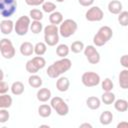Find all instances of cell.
<instances>
[{"label":"cell","mask_w":128,"mask_h":128,"mask_svg":"<svg viewBox=\"0 0 128 128\" xmlns=\"http://www.w3.org/2000/svg\"><path fill=\"white\" fill-rule=\"evenodd\" d=\"M120 64L124 68L128 69V54H124L120 57Z\"/></svg>","instance_id":"cell-41"},{"label":"cell","mask_w":128,"mask_h":128,"mask_svg":"<svg viewBox=\"0 0 128 128\" xmlns=\"http://www.w3.org/2000/svg\"><path fill=\"white\" fill-rule=\"evenodd\" d=\"M113 36V31H112V28L107 26V25H104L102 27L99 28V30L97 31V33L94 35L93 37V43L95 46L97 47H101V46H104Z\"/></svg>","instance_id":"cell-2"},{"label":"cell","mask_w":128,"mask_h":128,"mask_svg":"<svg viewBox=\"0 0 128 128\" xmlns=\"http://www.w3.org/2000/svg\"><path fill=\"white\" fill-rule=\"evenodd\" d=\"M117 128H128V122L127 121H121L117 124Z\"/></svg>","instance_id":"cell-43"},{"label":"cell","mask_w":128,"mask_h":128,"mask_svg":"<svg viewBox=\"0 0 128 128\" xmlns=\"http://www.w3.org/2000/svg\"><path fill=\"white\" fill-rule=\"evenodd\" d=\"M78 29V24L73 19H65L59 25V34L64 38H69L74 35Z\"/></svg>","instance_id":"cell-3"},{"label":"cell","mask_w":128,"mask_h":128,"mask_svg":"<svg viewBox=\"0 0 128 128\" xmlns=\"http://www.w3.org/2000/svg\"><path fill=\"white\" fill-rule=\"evenodd\" d=\"M29 16H30V18H31L32 20H38V21H41V20L43 19V11L34 8V9L30 10V12H29Z\"/></svg>","instance_id":"cell-34"},{"label":"cell","mask_w":128,"mask_h":128,"mask_svg":"<svg viewBox=\"0 0 128 128\" xmlns=\"http://www.w3.org/2000/svg\"><path fill=\"white\" fill-rule=\"evenodd\" d=\"M84 55L90 64H98L100 62V54L94 45H87L84 48Z\"/></svg>","instance_id":"cell-10"},{"label":"cell","mask_w":128,"mask_h":128,"mask_svg":"<svg viewBox=\"0 0 128 128\" xmlns=\"http://www.w3.org/2000/svg\"><path fill=\"white\" fill-rule=\"evenodd\" d=\"M118 22L123 27L128 26V11H122L118 14Z\"/></svg>","instance_id":"cell-36"},{"label":"cell","mask_w":128,"mask_h":128,"mask_svg":"<svg viewBox=\"0 0 128 128\" xmlns=\"http://www.w3.org/2000/svg\"><path fill=\"white\" fill-rule=\"evenodd\" d=\"M80 128H84V127H87V128H92V125L90 123H82L79 125Z\"/></svg>","instance_id":"cell-44"},{"label":"cell","mask_w":128,"mask_h":128,"mask_svg":"<svg viewBox=\"0 0 128 128\" xmlns=\"http://www.w3.org/2000/svg\"><path fill=\"white\" fill-rule=\"evenodd\" d=\"M51 96H52V93L48 88H39L37 93H36L37 100L40 101V102H43V103L50 100Z\"/></svg>","instance_id":"cell-12"},{"label":"cell","mask_w":128,"mask_h":128,"mask_svg":"<svg viewBox=\"0 0 128 128\" xmlns=\"http://www.w3.org/2000/svg\"><path fill=\"white\" fill-rule=\"evenodd\" d=\"M19 50L23 56H31L34 53V45L29 41H25L21 43Z\"/></svg>","instance_id":"cell-15"},{"label":"cell","mask_w":128,"mask_h":128,"mask_svg":"<svg viewBox=\"0 0 128 128\" xmlns=\"http://www.w3.org/2000/svg\"><path fill=\"white\" fill-rule=\"evenodd\" d=\"M85 18L89 22H99L104 18V12L98 6H91L86 11Z\"/></svg>","instance_id":"cell-9"},{"label":"cell","mask_w":128,"mask_h":128,"mask_svg":"<svg viewBox=\"0 0 128 128\" xmlns=\"http://www.w3.org/2000/svg\"><path fill=\"white\" fill-rule=\"evenodd\" d=\"M28 84L32 88H40L43 84V81H42V78L37 74H31L28 78Z\"/></svg>","instance_id":"cell-19"},{"label":"cell","mask_w":128,"mask_h":128,"mask_svg":"<svg viewBox=\"0 0 128 128\" xmlns=\"http://www.w3.org/2000/svg\"><path fill=\"white\" fill-rule=\"evenodd\" d=\"M81 82L86 87H95L98 84H100L101 79H100L99 74H97L96 72L87 71V72H84L82 74Z\"/></svg>","instance_id":"cell-8"},{"label":"cell","mask_w":128,"mask_h":128,"mask_svg":"<svg viewBox=\"0 0 128 128\" xmlns=\"http://www.w3.org/2000/svg\"><path fill=\"white\" fill-rule=\"evenodd\" d=\"M44 35H50V34H59V27L54 24H48L43 29Z\"/></svg>","instance_id":"cell-32"},{"label":"cell","mask_w":128,"mask_h":128,"mask_svg":"<svg viewBox=\"0 0 128 128\" xmlns=\"http://www.w3.org/2000/svg\"><path fill=\"white\" fill-rule=\"evenodd\" d=\"M118 82L119 86L122 89H128V69L124 68L123 70L120 71L119 76H118Z\"/></svg>","instance_id":"cell-16"},{"label":"cell","mask_w":128,"mask_h":128,"mask_svg":"<svg viewBox=\"0 0 128 128\" xmlns=\"http://www.w3.org/2000/svg\"><path fill=\"white\" fill-rule=\"evenodd\" d=\"M9 89H10V87H9L8 83H6L4 80L1 81V83H0V94H6Z\"/></svg>","instance_id":"cell-40"},{"label":"cell","mask_w":128,"mask_h":128,"mask_svg":"<svg viewBox=\"0 0 128 128\" xmlns=\"http://www.w3.org/2000/svg\"><path fill=\"white\" fill-rule=\"evenodd\" d=\"M0 52H1L2 57L5 58V59H12L15 56L16 51H15L14 45H13V43L10 39H7V38L1 39V41H0Z\"/></svg>","instance_id":"cell-7"},{"label":"cell","mask_w":128,"mask_h":128,"mask_svg":"<svg viewBox=\"0 0 128 128\" xmlns=\"http://www.w3.org/2000/svg\"><path fill=\"white\" fill-rule=\"evenodd\" d=\"M71 67H72V62L69 58H67V57L61 58V59L53 62V64H51L47 68L46 74L50 78H58L63 73L69 71L71 69Z\"/></svg>","instance_id":"cell-1"},{"label":"cell","mask_w":128,"mask_h":128,"mask_svg":"<svg viewBox=\"0 0 128 128\" xmlns=\"http://www.w3.org/2000/svg\"><path fill=\"white\" fill-rule=\"evenodd\" d=\"M50 105H51L52 109L55 110L59 116H66L69 113L68 104L59 96H55V97L51 98Z\"/></svg>","instance_id":"cell-6"},{"label":"cell","mask_w":128,"mask_h":128,"mask_svg":"<svg viewBox=\"0 0 128 128\" xmlns=\"http://www.w3.org/2000/svg\"><path fill=\"white\" fill-rule=\"evenodd\" d=\"M108 11L111 13V14H114V15H118L122 12V3L119 1V0H111L109 3H108Z\"/></svg>","instance_id":"cell-13"},{"label":"cell","mask_w":128,"mask_h":128,"mask_svg":"<svg viewBox=\"0 0 128 128\" xmlns=\"http://www.w3.org/2000/svg\"><path fill=\"white\" fill-rule=\"evenodd\" d=\"M10 118V114L6 108H0V123H6Z\"/></svg>","instance_id":"cell-38"},{"label":"cell","mask_w":128,"mask_h":128,"mask_svg":"<svg viewBox=\"0 0 128 128\" xmlns=\"http://www.w3.org/2000/svg\"><path fill=\"white\" fill-rule=\"evenodd\" d=\"M15 23L10 19H4L0 23V30L3 35H9L14 30Z\"/></svg>","instance_id":"cell-11"},{"label":"cell","mask_w":128,"mask_h":128,"mask_svg":"<svg viewBox=\"0 0 128 128\" xmlns=\"http://www.w3.org/2000/svg\"><path fill=\"white\" fill-rule=\"evenodd\" d=\"M24 84L21 82V81H15L12 83L11 87H10V90L12 92L13 95H16V96H19L21 94L24 93Z\"/></svg>","instance_id":"cell-18"},{"label":"cell","mask_w":128,"mask_h":128,"mask_svg":"<svg viewBox=\"0 0 128 128\" xmlns=\"http://www.w3.org/2000/svg\"><path fill=\"white\" fill-rule=\"evenodd\" d=\"M25 68H26V71H27L28 73H30V74H36V73L39 71V69L37 68V66L35 65V63L33 62L32 59H30V60H28V61L26 62Z\"/></svg>","instance_id":"cell-35"},{"label":"cell","mask_w":128,"mask_h":128,"mask_svg":"<svg viewBox=\"0 0 128 128\" xmlns=\"http://www.w3.org/2000/svg\"><path fill=\"white\" fill-rule=\"evenodd\" d=\"M70 87V81L67 77L60 76L56 81V88L60 92H66Z\"/></svg>","instance_id":"cell-14"},{"label":"cell","mask_w":128,"mask_h":128,"mask_svg":"<svg viewBox=\"0 0 128 128\" xmlns=\"http://www.w3.org/2000/svg\"><path fill=\"white\" fill-rule=\"evenodd\" d=\"M32 60H33V62L35 63V65L37 66V68H38L39 70L43 69V68L46 66V60H45L42 56H38V55H37V56L33 57Z\"/></svg>","instance_id":"cell-37"},{"label":"cell","mask_w":128,"mask_h":128,"mask_svg":"<svg viewBox=\"0 0 128 128\" xmlns=\"http://www.w3.org/2000/svg\"><path fill=\"white\" fill-rule=\"evenodd\" d=\"M86 105L91 110H97L101 106V99L96 96H90L86 99Z\"/></svg>","instance_id":"cell-17"},{"label":"cell","mask_w":128,"mask_h":128,"mask_svg":"<svg viewBox=\"0 0 128 128\" xmlns=\"http://www.w3.org/2000/svg\"><path fill=\"white\" fill-rule=\"evenodd\" d=\"M114 108L118 112H126L128 110V101L125 99H117L114 102Z\"/></svg>","instance_id":"cell-24"},{"label":"cell","mask_w":128,"mask_h":128,"mask_svg":"<svg viewBox=\"0 0 128 128\" xmlns=\"http://www.w3.org/2000/svg\"><path fill=\"white\" fill-rule=\"evenodd\" d=\"M78 3L83 7H90L93 5L94 0H78Z\"/></svg>","instance_id":"cell-42"},{"label":"cell","mask_w":128,"mask_h":128,"mask_svg":"<svg viewBox=\"0 0 128 128\" xmlns=\"http://www.w3.org/2000/svg\"><path fill=\"white\" fill-rule=\"evenodd\" d=\"M52 113V107L51 105L48 104H41L38 107V114L39 116H41L42 118H47L51 115Z\"/></svg>","instance_id":"cell-23"},{"label":"cell","mask_w":128,"mask_h":128,"mask_svg":"<svg viewBox=\"0 0 128 128\" xmlns=\"http://www.w3.org/2000/svg\"><path fill=\"white\" fill-rule=\"evenodd\" d=\"M113 120V114L111 111L109 110H106L104 112H102L99 116V121L102 125L106 126V125H109Z\"/></svg>","instance_id":"cell-20"},{"label":"cell","mask_w":128,"mask_h":128,"mask_svg":"<svg viewBox=\"0 0 128 128\" xmlns=\"http://www.w3.org/2000/svg\"><path fill=\"white\" fill-rule=\"evenodd\" d=\"M47 51V44L45 42H38L34 45V53L38 56H42Z\"/></svg>","instance_id":"cell-29"},{"label":"cell","mask_w":128,"mask_h":128,"mask_svg":"<svg viewBox=\"0 0 128 128\" xmlns=\"http://www.w3.org/2000/svg\"><path fill=\"white\" fill-rule=\"evenodd\" d=\"M56 2H59V3H62V2H64L65 0H55Z\"/></svg>","instance_id":"cell-45"},{"label":"cell","mask_w":128,"mask_h":128,"mask_svg":"<svg viewBox=\"0 0 128 128\" xmlns=\"http://www.w3.org/2000/svg\"><path fill=\"white\" fill-rule=\"evenodd\" d=\"M12 97L8 94H1L0 95V108H6L8 109L12 105Z\"/></svg>","instance_id":"cell-25"},{"label":"cell","mask_w":128,"mask_h":128,"mask_svg":"<svg viewBox=\"0 0 128 128\" xmlns=\"http://www.w3.org/2000/svg\"><path fill=\"white\" fill-rule=\"evenodd\" d=\"M70 52V47L67 46L66 44H59L56 47V54L60 57V58H65L68 56Z\"/></svg>","instance_id":"cell-27"},{"label":"cell","mask_w":128,"mask_h":128,"mask_svg":"<svg viewBox=\"0 0 128 128\" xmlns=\"http://www.w3.org/2000/svg\"><path fill=\"white\" fill-rule=\"evenodd\" d=\"M30 25H31V18H30V16L23 15V16H20L16 20L14 30H15V32H16L17 35L24 36L29 31Z\"/></svg>","instance_id":"cell-5"},{"label":"cell","mask_w":128,"mask_h":128,"mask_svg":"<svg viewBox=\"0 0 128 128\" xmlns=\"http://www.w3.org/2000/svg\"><path fill=\"white\" fill-rule=\"evenodd\" d=\"M17 10L16 0H0V14L4 18H9Z\"/></svg>","instance_id":"cell-4"},{"label":"cell","mask_w":128,"mask_h":128,"mask_svg":"<svg viewBox=\"0 0 128 128\" xmlns=\"http://www.w3.org/2000/svg\"><path fill=\"white\" fill-rule=\"evenodd\" d=\"M59 35L60 34L44 35V42L47 44V46H56V44L59 42Z\"/></svg>","instance_id":"cell-26"},{"label":"cell","mask_w":128,"mask_h":128,"mask_svg":"<svg viewBox=\"0 0 128 128\" xmlns=\"http://www.w3.org/2000/svg\"><path fill=\"white\" fill-rule=\"evenodd\" d=\"M84 48H85L84 43L82 41H79V40L72 42V44L70 45V50L73 53H75V54H78V53L83 52L84 51Z\"/></svg>","instance_id":"cell-28"},{"label":"cell","mask_w":128,"mask_h":128,"mask_svg":"<svg viewBox=\"0 0 128 128\" xmlns=\"http://www.w3.org/2000/svg\"><path fill=\"white\" fill-rule=\"evenodd\" d=\"M43 29H44V27H43V24L41 23V21L33 20V21L31 22L30 30H31L32 33H34V34H39L40 32H42Z\"/></svg>","instance_id":"cell-30"},{"label":"cell","mask_w":128,"mask_h":128,"mask_svg":"<svg viewBox=\"0 0 128 128\" xmlns=\"http://www.w3.org/2000/svg\"><path fill=\"white\" fill-rule=\"evenodd\" d=\"M63 15L61 12L59 11H54L49 15V22L50 24H54V25H60L63 22Z\"/></svg>","instance_id":"cell-21"},{"label":"cell","mask_w":128,"mask_h":128,"mask_svg":"<svg viewBox=\"0 0 128 128\" xmlns=\"http://www.w3.org/2000/svg\"><path fill=\"white\" fill-rule=\"evenodd\" d=\"M113 87H114V84H113V82L110 78H105L104 80L101 81V88L104 92L112 91Z\"/></svg>","instance_id":"cell-33"},{"label":"cell","mask_w":128,"mask_h":128,"mask_svg":"<svg viewBox=\"0 0 128 128\" xmlns=\"http://www.w3.org/2000/svg\"><path fill=\"white\" fill-rule=\"evenodd\" d=\"M24 1L28 6H40L45 2V0H24Z\"/></svg>","instance_id":"cell-39"},{"label":"cell","mask_w":128,"mask_h":128,"mask_svg":"<svg viewBox=\"0 0 128 128\" xmlns=\"http://www.w3.org/2000/svg\"><path fill=\"white\" fill-rule=\"evenodd\" d=\"M42 11L45 13L51 14L52 12L56 11V4L53 2H50V1H45L42 4Z\"/></svg>","instance_id":"cell-31"},{"label":"cell","mask_w":128,"mask_h":128,"mask_svg":"<svg viewBox=\"0 0 128 128\" xmlns=\"http://www.w3.org/2000/svg\"><path fill=\"white\" fill-rule=\"evenodd\" d=\"M115 100H116V97H115V94H114L112 91L104 92V93L101 95V102H103L105 105L114 104Z\"/></svg>","instance_id":"cell-22"}]
</instances>
